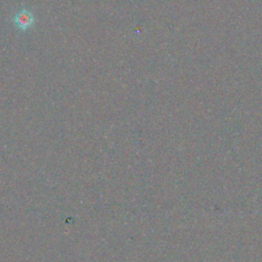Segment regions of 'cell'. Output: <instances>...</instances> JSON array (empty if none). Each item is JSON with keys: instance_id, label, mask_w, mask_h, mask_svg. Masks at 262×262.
Listing matches in <instances>:
<instances>
[{"instance_id": "1", "label": "cell", "mask_w": 262, "mask_h": 262, "mask_svg": "<svg viewBox=\"0 0 262 262\" xmlns=\"http://www.w3.org/2000/svg\"><path fill=\"white\" fill-rule=\"evenodd\" d=\"M14 22H15V25L20 30L26 31L34 25L35 17H34V14L31 11L23 9L16 14Z\"/></svg>"}]
</instances>
